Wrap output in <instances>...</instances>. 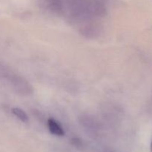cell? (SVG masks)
<instances>
[{"label":"cell","mask_w":152,"mask_h":152,"mask_svg":"<svg viewBox=\"0 0 152 152\" xmlns=\"http://www.w3.org/2000/svg\"><path fill=\"white\" fill-rule=\"evenodd\" d=\"M40 5L51 11H67L73 16L100 15L105 11L102 0H38Z\"/></svg>","instance_id":"obj_1"},{"label":"cell","mask_w":152,"mask_h":152,"mask_svg":"<svg viewBox=\"0 0 152 152\" xmlns=\"http://www.w3.org/2000/svg\"><path fill=\"white\" fill-rule=\"evenodd\" d=\"M151 151L152 152V142H151Z\"/></svg>","instance_id":"obj_4"},{"label":"cell","mask_w":152,"mask_h":152,"mask_svg":"<svg viewBox=\"0 0 152 152\" xmlns=\"http://www.w3.org/2000/svg\"><path fill=\"white\" fill-rule=\"evenodd\" d=\"M12 113L17 117L18 119L21 120L22 122L26 123L28 121V117L26 113L22 109L19 108H13L12 109Z\"/></svg>","instance_id":"obj_3"},{"label":"cell","mask_w":152,"mask_h":152,"mask_svg":"<svg viewBox=\"0 0 152 152\" xmlns=\"http://www.w3.org/2000/svg\"><path fill=\"white\" fill-rule=\"evenodd\" d=\"M48 127L50 133L56 135V136L61 137L65 134V132H64L63 129L60 126V124L53 119H49L48 120Z\"/></svg>","instance_id":"obj_2"}]
</instances>
